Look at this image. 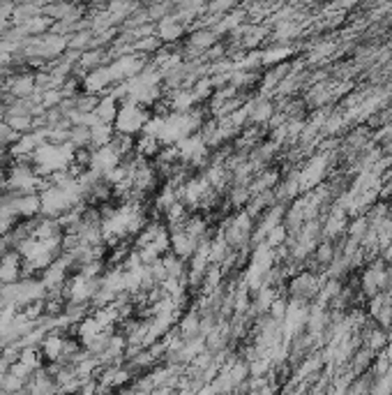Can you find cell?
I'll return each instance as SVG.
<instances>
[{"label": "cell", "mask_w": 392, "mask_h": 395, "mask_svg": "<svg viewBox=\"0 0 392 395\" xmlns=\"http://www.w3.org/2000/svg\"><path fill=\"white\" fill-rule=\"evenodd\" d=\"M152 118V109L143 106L139 102H132V99H122L118 116H115L113 130L115 134L122 136H132V139H139L146 130V125L150 123Z\"/></svg>", "instance_id": "1"}, {"label": "cell", "mask_w": 392, "mask_h": 395, "mask_svg": "<svg viewBox=\"0 0 392 395\" xmlns=\"http://www.w3.org/2000/svg\"><path fill=\"white\" fill-rule=\"evenodd\" d=\"M286 291H288V300H295V303H304L307 305V300H311L316 296L318 291H321V282H318L316 273L311 271H300L291 275L286 284Z\"/></svg>", "instance_id": "2"}, {"label": "cell", "mask_w": 392, "mask_h": 395, "mask_svg": "<svg viewBox=\"0 0 392 395\" xmlns=\"http://www.w3.org/2000/svg\"><path fill=\"white\" fill-rule=\"evenodd\" d=\"M155 35H157V40L162 42V47H176L180 42L187 40L190 26H187L185 21H180L176 14H169V17L159 19L155 24Z\"/></svg>", "instance_id": "3"}, {"label": "cell", "mask_w": 392, "mask_h": 395, "mask_svg": "<svg viewBox=\"0 0 392 395\" xmlns=\"http://www.w3.org/2000/svg\"><path fill=\"white\" fill-rule=\"evenodd\" d=\"M19 280H24V259L19 252H5L0 257V282L3 284H17Z\"/></svg>", "instance_id": "4"}, {"label": "cell", "mask_w": 392, "mask_h": 395, "mask_svg": "<svg viewBox=\"0 0 392 395\" xmlns=\"http://www.w3.org/2000/svg\"><path fill=\"white\" fill-rule=\"evenodd\" d=\"M196 248H199V241H194L185 229L171 232V255L178 257L180 261H190L196 255Z\"/></svg>", "instance_id": "5"}, {"label": "cell", "mask_w": 392, "mask_h": 395, "mask_svg": "<svg viewBox=\"0 0 392 395\" xmlns=\"http://www.w3.org/2000/svg\"><path fill=\"white\" fill-rule=\"evenodd\" d=\"M118 109H120L118 97H115L113 92L108 90L106 95L99 97V102H97V106H95V116H97L99 123L113 125V123H115V116H118Z\"/></svg>", "instance_id": "6"}, {"label": "cell", "mask_w": 392, "mask_h": 395, "mask_svg": "<svg viewBox=\"0 0 392 395\" xmlns=\"http://www.w3.org/2000/svg\"><path fill=\"white\" fill-rule=\"evenodd\" d=\"M88 130H90V150L108 146V143L113 141V136H115L113 125H106V123H97V125L88 127Z\"/></svg>", "instance_id": "7"}, {"label": "cell", "mask_w": 392, "mask_h": 395, "mask_svg": "<svg viewBox=\"0 0 392 395\" xmlns=\"http://www.w3.org/2000/svg\"><path fill=\"white\" fill-rule=\"evenodd\" d=\"M67 143L74 150L90 148V130H88V127H72L70 136H67Z\"/></svg>", "instance_id": "8"}, {"label": "cell", "mask_w": 392, "mask_h": 395, "mask_svg": "<svg viewBox=\"0 0 392 395\" xmlns=\"http://www.w3.org/2000/svg\"><path fill=\"white\" fill-rule=\"evenodd\" d=\"M245 395H261V393H259V391H247Z\"/></svg>", "instance_id": "9"}, {"label": "cell", "mask_w": 392, "mask_h": 395, "mask_svg": "<svg viewBox=\"0 0 392 395\" xmlns=\"http://www.w3.org/2000/svg\"><path fill=\"white\" fill-rule=\"evenodd\" d=\"M0 287H3V282H0Z\"/></svg>", "instance_id": "10"}]
</instances>
